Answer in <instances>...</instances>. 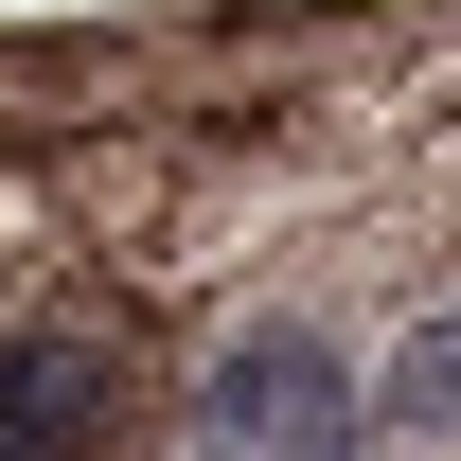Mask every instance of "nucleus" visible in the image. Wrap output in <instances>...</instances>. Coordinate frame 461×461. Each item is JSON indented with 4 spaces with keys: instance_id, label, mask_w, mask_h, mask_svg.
I'll list each match as a JSON object with an SVG mask.
<instances>
[{
    "instance_id": "obj_3",
    "label": "nucleus",
    "mask_w": 461,
    "mask_h": 461,
    "mask_svg": "<svg viewBox=\"0 0 461 461\" xmlns=\"http://www.w3.org/2000/svg\"><path fill=\"white\" fill-rule=\"evenodd\" d=\"M391 426H408V444H461V302L391 338Z\"/></svg>"
},
{
    "instance_id": "obj_2",
    "label": "nucleus",
    "mask_w": 461,
    "mask_h": 461,
    "mask_svg": "<svg viewBox=\"0 0 461 461\" xmlns=\"http://www.w3.org/2000/svg\"><path fill=\"white\" fill-rule=\"evenodd\" d=\"M124 444V338L107 320H18L0 338V461H107Z\"/></svg>"
},
{
    "instance_id": "obj_1",
    "label": "nucleus",
    "mask_w": 461,
    "mask_h": 461,
    "mask_svg": "<svg viewBox=\"0 0 461 461\" xmlns=\"http://www.w3.org/2000/svg\"><path fill=\"white\" fill-rule=\"evenodd\" d=\"M373 444V391H355L338 338L302 320H249V338L195 373V461H355Z\"/></svg>"
}]
</instances>
